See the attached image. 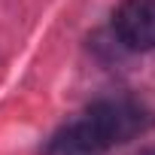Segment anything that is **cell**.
I'll return each instance as SVG.
<instances>
[{"label":"cell","mask_w":155,"mask_h":155,"mask_svg":"<svg viewBox=\"0 0 155 155\" xmlns=\"http://www.w3.org/2000/svg\"><path fill=\"white\" fill-rule=\"evenodd\" d=\"M113 28L128 49H155V0H122Z\"/></svg>","instance_id":"obj_2"},{"label":"cell","mask_w":155,"mask_h":155,"mask_svg":"<svg viewBox=\"0 0 155 155\" xmlns=\"http://www.w3.org/2000/svg\"><path fill=\"white\" fill-rule=\"evenodd\" d=\"M101 152L104 149L97 146V140L91 137V131L82 119L67 125L64 131H58L46 149V155H101Z\"/></svg>","instance_id":"obj_3"},{"label":"cell","mask_w":155,"mask_h":155,"mask_svg":"<svg viewBox=\"0 0 155 155\" xmlns=\"http://www.w3.org/2000/svg\"><path fill=\"white\" fill-rule=\"evenodd\" d=\"M82 122L88 125L97 146L110 149V146H119V143H128L131 137H137L149 119L140 107H134L128 101H104V104H94L82 116Z\"/></svg>","instance_id":"obj_1"}]
</instances>
